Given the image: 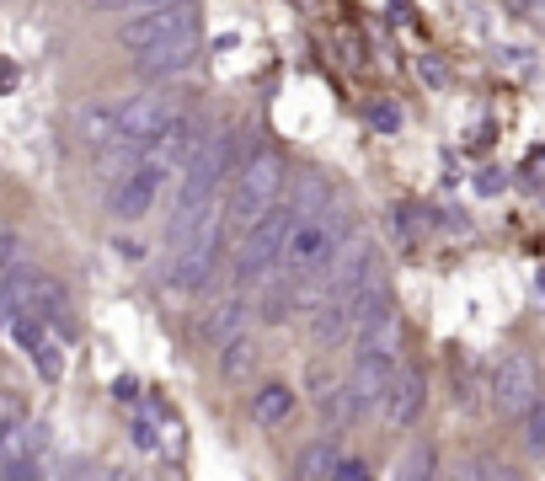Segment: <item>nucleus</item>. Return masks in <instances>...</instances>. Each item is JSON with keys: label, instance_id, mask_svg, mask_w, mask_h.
<instances>
[{"label": "nucleus", "instance_id": "13", "mask_svg": "<svg viewBox=\"0 0 545 481\" xmlns=\"http://www.w3.org/2000/svg\"><path fill=\"white\" fill-rule=\"evenodd\" d=\"M294 305H305V278L284 268L268 289H262V305H257V310H262V321H284Z\"/></svg>", "mask_w": 545, "mask_h": 481}, {"label": "nucleus", "instance_id": "10", "mask_svg": "<svg viewBox=\"0 0 545 481\" xmlns=\"http://www.w3.org/2000/svg\"><path fill=\"white\" fill-rule=\"evenodd\" d=\"M198 54H204V38H198V33H182V38L155 43L150 54H134V65H139V75H182Z\"/></svg>", "mask_w": 545, "mask_h": 481}, {"label": "nucleus", "instance_id": "17", "mask_svg": "<svg viewBox=\"0 0 545 481\" xmlns=\"http://www.w3.org/2000/svg\"><path fill=\"white\" fill-rule=\"evenodd\" d=\"M316 407H321V417H326V423H353V417L358 412H364V407H358V396H353V385L348 380H342V385H332V391H326L321 401H316Z\"/></svg>", "mask_w": 545, "mask_h": 481}, {"label": "nucleus", "instance_id": "28", "mask_svg": "<svg viewBox=\"0 0 545 481\" xmlns=\"http://www.w3.org/2000/svg\"><path fill=\"white\" fill-rule=\"evenodd\" d=\"M129 433H134V444H139V449H155V444H161V428H155L150 417H134Z\"/></svg>", "mask_w": 545, "mask_h": 481}, {"label": "nucleus", "instance_id": "24", "mask_svg": "<svg viewBox=\"0 0 545 481\" xmlns=\"http://www.w3.org/2000/svg\"><path fill=\"white\" fill-rule=\"evenodd\" d=\"M476 476H481V481H524L508 460H497V455H481V460H476Z\"/></svg>", "mask_w": 545, "mask_h": 481}, {"label": "nucleus", "instance_id": "32", "mask_svg": "<svg viewBox=\"0 0 545 481\" xmlns=\"http://www.w3.org/2000/svg\"><path fill=\"white\" fill-rule=\"evenodd\" d=\"M91 6H102V11H118V6H134V0H91Z\"/></svg>", "mask_w": 545, "mask_h": 481}, {"label": "nucleus", "instance_id": "18", "mask_svg": "<svg viewBox=\"0 0 545 481\" xmlns=\"http://www.w3.org/2000/svg\"><path fill=\"white\" fill-rule=\"evenodd\" d=\"M391 481H439V460H433V449H428V444L407 449V455H401V465H396V476H391Z\"/></svg>", "mask_w": 545, "mask_h": 481}, {"label": "nucleus", "instance_id": "7", "mask_svg": "<svg viewBox=\"0 0 545 481\" xmlns=\"http://www.w3.org/2000/svg\"><path fill=\"white\" fill-rule=\"evenodd\" d=\"M204 139H209V134H204V123L182 113V118L171 123V129L145 150V161H150V166H161L166 177H171V172H188V161H193L198 150H204Z\"/></svg>", "mask_w": 545, "mask_h": 481}, {"label": "nucleus", "instance_id": "16", "mask_svg": "<svg viewBox=\"0 0 545 481\" xmlns=\"http://www.w3.org/2000/svg\"><path fill=\"white\" fill-rule=\"evenodd\" d=\"M337 444L332 439H310L305 449H300V481H332V471H337Z\"/></svg>", "mask_w": 545, "mask_h": 481}, {"label": "nucleus", "instance_id": "25", "mask_svg": "<svg viewBox=\"0 0 545 481\" xmlns=\"http://www.w3.org/2000/svg\"><path fill=\"white\" fill-rule=\"evenodd\" d=\"M332 481H375V471H369L364 460L342 455V460H337V471H332Z\"/></svg>", "mask_w": 545, "mask_h": 481}, {"label": "nucleus", "instance_id": "11", "mask_svg": "<svg viewBox=\"0 0 545 481\" xmlns=\"http://www.w3.org/2000/svg\"><path fill=\"white\" fill-rule=\"evenodd\" d=\"M246 305L241 294H225L220 305H209V316L198 321V337H204V343H236V337L246 332Z\"/></svg>", "mask_w": 545, "mask_h": 481}, {"label": "nucleus", "instance_id": "12", "mask_svg": "<svg viewBox=\"0 0 545 481\" xmlns=\"http://www.w3.org/2000/svg\"><path fill=\"white\" fill-rule=\"evenodd\" d=\"M75 139L91 150H107L118 139V102H86L75 113Z\"/></svg>", "mask_w": 545, "mask_h": 481}, {"label": "nucleus", "instance_id": "1", "mask_svg": "<svg viewBox=\"0 0 545 481\" xmlns=\"http://www.w3.org/2000/svg\"><path fill=\"white\" fill-rule=\"evenodd\" d=\"M284 182H289V166L278 150H257L252 161L236 172V182H230V198H225V230H236V236H246L262 214H273L278 204H284Z\"/></svg>", "mask_w": 545, "mask_h": 481}, {"label": "nucleus", "instance_id": "22", "mask_svg": "<svg viewBox=\"0 0 545 481\" xmlns=\"http://www.w3.org/2000/svg\"><path fill=\"white\" fill-rule=\"evenodd\" d=\"M519 423H524V444L535 449V455H545V396H540L535 407H529V412L519 417Z\"/></svg>", "mask_w": 545, "mask_h": 481}, {"label": "nucleus", "instance_id": "2", "mask_svg": "<svg viewBox=\"0 0 545 481\" xmlns=\"http://www.w3.org/2000/svg\"><path fill=\"white\" fill-rule=\"evenodd\" d=\"M220 236H225V214H204V225L193 230L188 241L171 252V289L198 294L214 278V262H220Z\"/></svg>", "mask_w": 545, "mask_h": 481}, {"label": "nucleus", "instance_id": "5", "mask_svg": "<svg viewBox=\"0 0 545 481\" xmlns=\"http://www.w3.org/2000/svg\"><path fill=\"white\" fill-rule=\"evenodd\" d=\"M545 391H540V369L529 353H503L492 369V407L503 417H524Z\"/></svg>", "mask_w": 545, "mask_h": 481}, {"label": "nucleus", "instance_id": "30", "mask_svg": "<svg viewBox=\"0 0 545 481\" xmlns=\"http://www.w3.org/2000/svg\"><path fill=\"white\" fill-rule=\"evenodd\" d=\"M449 481H481V476H476V460H471V465H455V476H449Z\"/></svg>", "mask_w": 545, "mask_h": 481}, {"label": "nucleus", "instance_id": "9", "mask_svg": "<svg viewBox=\"0 0 545 481\" xmlns=\"http://www.w3.org/2000/svg\"><path fill=\"white\" fill-rule=\"evenodd\" d=\"M428 407V380L417 369H396L391 391H385V423L391 428H412Z\"/></svg>", "mask_w": 545, "mask_h": 481}, {"label": "nucleus", "instance_id": "3", "mask_svg": "<svg viewBox=\"0 0 545 481\" xmlns=\"http://www.w3.org/2000/svg\"><path fill=\"white\" fill-rule=\"evenodd\" d=\"M300 225L294 214L278 204L273 214H262V220L241 236V246H236V278L241 284H257V278H268V268L278 257H284V241H289V230Z\"/></svg>", "mask_w": 545, "mask_h": 481}, {"label": "nucleus", "instance_id": "21", "mask_svg": "<svg viewBox=\"0 0 545 481\" xmlns=\"http://www.w3.org/2000/svg\"><path fill=\"white\" fill-rule=\"evenodd\" d=\"M22 423H27V401L17 391H0V444H6Z\"/></svg>", "mask_w": 545, "mask_h": 481}, {"label": "nucleus", "instance_id": "19", "mask_svg": "<svg viewBox=\"0 0 545 481\" xmlns=\"http://www.w3.org/2000/svg\"><path fill=\"white\" fill-rule=\"evenodd\" d=\"M38 449H43V428L38 423H22L6 444H0V455H6V465H17V460H38Z\"/></svg>", "mask_w": 545, "mask_h": 481}, {"label": "nucleus", "instance_id": "20", "mask_svg": "<svg viewBox=\"0 0 545 481\" xmlns=\"http://www.w3.org/2000/svg\"><path fill=\"white\" fill-rule=\"evenodd\" d=\"M252 364H257L252 337H236V343H225V359H220V375H225V380H241Z\"/></svg>", "mask_w": 545, "mask_h": 481}, {"label": "nucleus", "instance_id": "14", "mask_svg": "<svg viewBox=\"0 0 545 481\" xmlns=\"http://www.w3.org/2000/svg\"><path fill=\"white\" fill-rule=\"evenodd\" d=\"M289 214L294 220H321V214H332V182H326L321 172L300 177V188H294V198H289Z\"/></svg>", "mask_w": 545, "mask_h": 481}, {"label": "nucleus", "instance_id": "26", "mask_svg": "<svg viewBox=\"0 0 545 481\" xmlns=\"http://www.w3.org/2000/svg\"><path fill=\"white\" fill-rule=\"evenodd\" d=\"M11 257H17V230L0 220V284H6V273H11Z\"/></svg>", "mask_w": 545, "mask_h": 481}, {"label": "nucleus", "instance_id": "29", "mask_svg": "<svg viewBox=\"0 0 545 481\" xmlns=\"http://www.w3.org/2000/svg\"><path fill=\"white\" fill-rule=\"evenodd\" d=\"M391 220H396V236L407 241V236H412V209H407V204H396V209H391Z\"/></svg>", "mask_w": 545, "mask_h": 481}, {"label": "nucleus", "instance_id": "4", "mask_svg": "<svg viewBox=\"0 0 545 481\" xmlns=\"http://www.w3.org/2000/svg\"><path fill=\"white\" fill-rule=\"evenodd\" d=\"M182 33H198V6L182 0V6H155V11H134L129 22L118 27V43L129 54H150L155 43L166 38H182Z\"/></svg>", "mask_w": 545, "mask_h": 481}, {"label": "nucleus", "instance_id": "33", "mask_svg": "<svg viewBox=\"0 0 545 481\" xmlns=\"http://www.w3.org/2000/svg\"><path fill=\"white\" fill-rule=\"evenodd\" d=\"M503 6H513V11H529V6H535V0H503Z\"/></svg>", "mask_w": 545, "mask_h": 481}, {"label": "nucleus", "instance_id": "8", "mask_svg": "<svg viewBox=\"0 0 545 481\" xmlns=\"http://www.w3.org/2000/svg\"><path fill=\"white\" fill-rule=\"evenodd\" d=\"M161 182H166V172L161 166H150V161H139L129 177L118 182L113 188V198H107V204H113V214L118 220H145L150 214V204H155V193H161Z\"/></svg>", "mask_w": 545, "mask_h": 481}, {"label": "nucleus", "instance_id": "31", "mask_svg": "<svg viewBox=\"0 0 545 481\" xmlns=\"http://www.w3.org/2000/svg\"><path fill=\"white\" fill-rule=\"evenodd\" d=\"M139 11H155V6H182V0H134Z\"/></svg>", "mask_w": 545, "mask_h": 481}, {"label": "nucleus", "instance_id": "23", "mask_svg": "<svg viewBox=\"0 0 545 481\" xmlns=\"http://www.w3.org/2000/svg\"><path fill=\"white\" fill-rule=\"evenodd\" d=\"M33 364H38V375H43V380H59V375H65V353H59V343H54V337H49V343H43V348L33 353Z\"/></svg>", "mask_w": 545, "mask_h": 481}, {"label": "nucleus", "instance_id": "6", "mask_svg": "<svg viewBox=\"0 0 545 481\" xmlns=\"http://www.w3.org/2000/svg\"><path fill=\"white\" fill-rule=\"evenodd\" d=\"M177 118H182V113H177V97H166V91H145V97L118 102V139H129V145L150 150Z\"/></svg>", "mask_w": 545, "mask_h": 481}, {"label": "nucleus", "instance_id": "27", "mask_svg": "<svg viewBox=\"0 0 545 481\" xmlns=\"http://www.w3.org/2000/svg\"><path fill=\"white\" fill-rule=\"evenodd\" d=\"M369 123H375L380 134H396L401 129V113H396L391 102H380V107H369Z\"/></svg>", "mask_w": 545, "mask_h": 481}, {"label": "nucleus", "instance_id": "15", "mask_svg": "<svg viewBox=\"0 0 545 481\" xmlns=\"http://www.w3.org/2000/svg\"><path fill=\"white\" fill-rule=\"evenodd\" d=\"M294 391L289 385H262V391L252 396V423H262V428H278V423H289L294 417Z\"/></svg>", "mask_w": 545, "mask_h": 481}]
</instances>
